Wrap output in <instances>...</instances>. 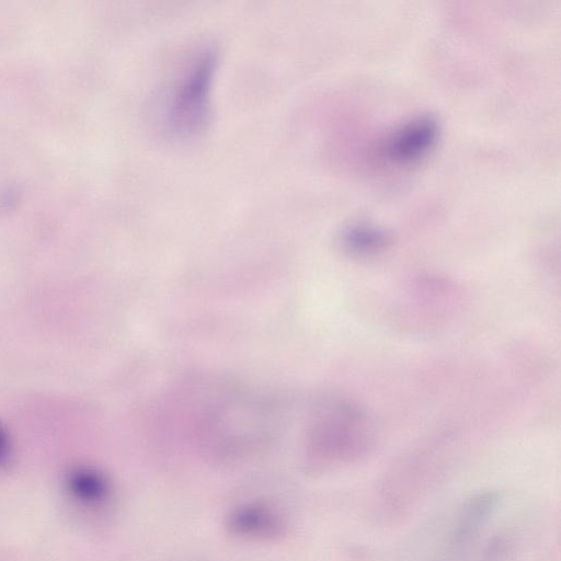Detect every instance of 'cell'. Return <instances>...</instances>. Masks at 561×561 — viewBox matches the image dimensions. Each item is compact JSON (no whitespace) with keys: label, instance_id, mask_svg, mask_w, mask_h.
<instances>
[{"label":"cell","instance_id":"5","mask_svg":"<svg viewBox=\"0 0 561 561\" xmlns=\"http://www.w3.org/2000/svg\"><path fill=\"white\" fill-rule=\"evenodd\" d=\"M70 486L78 499L85 502H99L105 495L106 485L103 480L87 470L76 472L71 477Z\"/></svg>","mask_w":561,"mask_h":561},{"label":"cell","instance_id":"4","mask_svg":"<svg viewBox=\"0 0 561 561\" xmlns=\"http://www.w3.org/2000/svg\"><path fill=\"white\" fill-rule=\"evenodd\" d=\"M339 244L351 256L368 257L382 252L389 244V237L381 228L366 221H358L341 230Z\"/></svg>","mask_w":561,"mask_h":561},{"label":"cell","instance_id":"2","mask_svg":"<svg viewBox=\"0 0 561 561\" xmlns=\"http://www.w3.org/2000/svg\"><path fill=\"white\" fill-rule=\"evenodd\" d=\"M438 123L432 115L415 116L397 127L386 139L382 153L397 164H408L423 158L435 145Z\"/></svg>","mask_w":561,"mask_h":561},{"label":"cell","instance_id":"1","mask_svg":"<svg viewBox=\"0 0 561 561\" xmlns=\"http://www.w3.org/2000/svg\"><path fill=\"white\" fill-rule=\"evenodd\" d=\"M218 54L211 46L197 49L173 75L157 100L161 133L175 141L193 140L207 128L211 116V87Z\"/></svg>","mask_w":561,"mask_h":561},{"label":"cell","instance_id":"8","mask_svg":"<svg viewBox=\"0 0 561 561\" xmlns=\"http://www.w3.org/2000/svg\"><path fill=\"white\" fill-rule=\"evenodd\" d=\"M9 455V440L7 434L0 427V465L7 459Z\"/></svg>","mask_w":561,"mask_h":561},{"label":"cell","instance_id":"6","mask_svg":"<svg viewBox=\"0 0 561 561\" xmlns=\"http://www.w3.org/2000/svg\"><path fill=\"white\" fill-rule=\"evenodd\" d=\"M233 526L239 528L242 533H259L268 531L275 526L274 516L264 510H244L237 514L233 520Z\"/></svg>","mask_w":561,"mask_h":561},{"label":"cell","instance_id":"7","mask_svg":"<svg viewBox=\"0 0 561 561\" xmlns=\"http://www.w3.org/2000/svg\"><path fill=\"white\" fill-rule=\"evenodd\" d=\"M515 542L507 534L492 537L483 547L477 561H506L513 553Z\"/></svg>","mask_w":561,"mask_h":561},{"label":"cell","instance_id":"3","mask_svg":"<svg viewBox=\"0 0 561 561\" xmlns=\"http://www.w3.org/2000/svg\"><path fill=\"white\" fill-rule=\"evenodd\" d=\"M502 501L499 491L488 490L468 497L460 507L449 537L455 551L466 548L488 524Z\"/></svg>","mask_w":561,"mask_h":561}]
</instances>
